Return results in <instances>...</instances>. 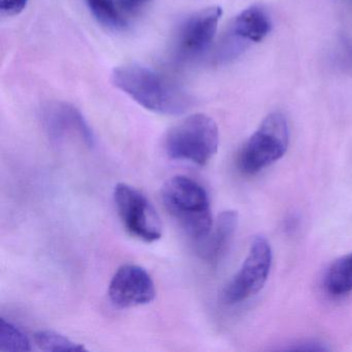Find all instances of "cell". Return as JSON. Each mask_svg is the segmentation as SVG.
Returning a JSON list of instances; mask_svg holds the SVG:
<instances>
[{"mask_svg":"<svg viewBox=\"0 0 352 352\" xmlns=\"http://www.w3.org/2000/svg\"><path fill=\"white\" fill-rule=\"evenodd\" d=\"M42 122L53 143L60 144L67 138L76 137L87 147L96 145V137L82 113L67 102H50L43 109Z\"/></svg>","mask_w":352,"mask_h":352,"instance_id":"ba28073f","label":"cell"},{"mask_svg":"<svg viewBox=\"0 0 352 352\" xmlns=\"http://www.w3.org/2000/svg\"><path fill=\"white\" fill-rule=\"evenodd\" d=\"M32 346L26 335L15 324L1 318L0 320V351H30Z\"/></svg>","mask_w":352,"mask_h":352,"instance_id":"9a60e30c","label":"cell"},{"mask_svg":"<svg viewBox=\"0 0 352 352\" xmlns=\"http://www.w3.org/2000/svg\"><path fill=\"white\" fill-rule=\"evenodd\" d=\"M289 145V127L282 113L267 115L249 138L239 155L238 164L244 174L254 175L283 157Z\"/></svg>","mask_w":352,"mask_h":352,"instance_id":"277c9868","label":"cell"},{"mask_svg":"<svg viewBox=\"0 0 352 352\" xmlns=\"http://www.w3.org/2000/svg\"><path fill=\"white\" fill-rule=\"evenodd\" d=\"M273 22L265 9L258 5L247 8L232 21L228 52L236 56L249 45L263 42L271 34Z\"/></svg>","mask_w":352,"mask_h":352,"instance_id":"30bf717a","label":"cell"},{"mask_svg":"<svg viewBox=\"0 0 352 352\" xmlns=\"http://www.w3.org/2000/svg\"><path fill=\"white\" fill-rule=\"evenodd\" d=\"M34 342L43 351H85L82 344L72 341L69 338L54 331H40L34 333Z\"/></svg>","mask_w":352,"mask_h":352,"instance_id":"5bb4252c","label":"cell"},{"mask_svg":"<svg viewBox=\"0 0 352 352\" xmlns=\"http://www.w3.org/2000/svg\"><path fill=\"white\" fill-rule=\"evenodd\" d=\"M236 211L228 210L222 212L209 234L197 242V254L206 263L216 265L228 249L238 226Z\"/></svg>","mask_w":352,"mask_h":352,"instance_id":"8fae6325","label":"cell"},{"mask_svg":"<svg viewBox=\"0 0 352 352\" xmlns=\"http://www.w3.org/2000/svg\"><path fill=\"white\" fill-rule=\"evenodd\" d=\"M271 267V246L265 236H256L242 267L224 288V302L228 305L239 304L261 292Z\"/></svg>","mask_w":352,"mask_h":352,"instance_id":"8992f818","label":"cell"},{"mask_svg":"<svg viewBox=\"0 0 352 352\" xmlns=\"http://www.w3.org/2000/svg\"><path fill=\"white\" fill-rule=\"evenodd\" d=\"M109 298L118 308L144 306L155 300L156 288L144 267L127 263L121 265L109 285Z\"/></svg>","mask_w":352,"mask_h":352,"instance_id":"52a82bcc","label":"cell"},{"mask_svg":"<svg viewBox=\"0 0 352 352\" xmlns=\"http://www.w3.org/2000/svg\"><path fill=\"white\" fill-rule=\"evenodd\" d=\"M324 287L331 296H341L352 290V253L337 259L329 267Z\"/></svg>","mask_w":352,"mask_h":352,"instance_id":"7c38bea8","label":"cell"},{"mask_svg":"<svg viewBox=\"0 0 352 352\" xmlns=\"http://www.w3.org/2000/svg\"><path fill=\"white\" fill-rule=\"evenodd\" d=\"M219 129L213 118L193 114L177 123L166 133L164 150L174 160L206 166L217 153Z\"/></svg>","mask_w":352,"mask_h":352,"instance_id":"3957f363","label":"cell"},{"mask_svg":"<svg viewBox=\"0 0 352 352\" xmlns=\"http://www.w3.org/2000/svg\"><path fill=\"white\" fill-rule=\"evenodd\" d=\"M148 1H152V0H119L118 3L121 9L131 11V10L141 7L142 5L148 3Z\"/></svg>","mask_w":352,"mask_h":352,"instance_id":"e0dca14e","label":"cell"},{"mask_svg":"<svg viewBox=\"0 0 352 352\" xmlns=\"http://www.w3.org/2000/svg\"><path fill=\"white\" fill-rule=\"evenodd\" d=\"M222 9L218 6L207 8L188 18L178 34L177 49L183 58H197L206 52L215 38Z\"/></svg>","mask_w":352,"mask_h":352,"instance_id":"9c48e42d","label":"cell"},{"mask_svg":"<svg viewBox=\"0 0 352 352\" xmlns=\"http://www.w3.org/2000/svg\"><path fill=\"white\" fill-rule=\"evenodd\" d=\"M162 201L170 215L193 240H203L213 228L207 191L197 181L175 176L164 183Z\"/></svg>","mask_w":352,"mask_h":352,"instance_id":"7a4b0ae2","label":"cell"},{"mask_svg":"<svg viewBox=\"0 0 352 352\" xmlns=\"http://www.w3.org/2000/svg\"><path fill=\"white\" fill-rule=\"evenodd\" d=\"M86 3L96 21L108 30L119 32L127 28L115 0H86Z\"/></svg>","mask_w":352,"mask_h":352,"instance_id":"4fadbf2b","label":"cell"},{"mask_svg":"<svg viewBox=\"0 0 352 352\" xmlns=\"http://www.w3.org/2000/svg\"><path fill=\"white\" fill-rule=\"evenodd\" d=\"M114 201L119 218L131 236L146 243L162 238V219L141 191L126 183H119L115 186Z\"/></svg>","mask_w":352,"mask_h":352,"instance_id":"5b68a950","label":"cell"},{"mask_svg":"<svg viewBox=\"0 0 352 352\" xmlns=\"http://www.w3.org/2000/svg\"><path fill=\"white\" fill-rule=\"evenodd\" d=\"M30 0H0V11L3 15L14 17L25 10Z\"/></svg>","mask_w":352,"mask_h":352,"instance_id":"2e32d148","label":"cell"},{"mask_svg":"<svg viewBox=\"0 0 352 352\" xmlns=\"http://www.w3.org/2000/svg\"><path fill=\"white\" fill-rule=\"evenodd\" d=\"M112 82L140 106L157 114H184L193 104L191 96L178 84L155 69L137 63L117 67Z\"/></svg>","mask_w":352,"mask_h":352,"instance_id":"6da1fadb","label":"cell"}]
</instances>
